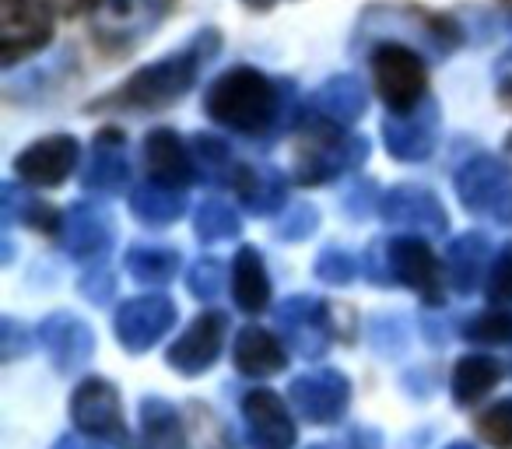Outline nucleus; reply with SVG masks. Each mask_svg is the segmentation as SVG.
<instances>
[{
  "mask_svg": "<svg viewBox=\"0 0 512 449\" xmlns=\"http://www.w3.org/2000/svg\"><path fill=\"white\" fill-rule=\"evenodd\" d=\"M372 67V85H376L379 99L386 102L390 116H404L418 109L428 99V71L418 50L400 43H379L369 57Z\"/></svg>",
  "mask_w": 512,
  "mask_h": 449,
  "instance_id": "423d86ee",
  "label": "nucleus"
},
{
  "mask_svg": "<svg viewBox=\"0 0 512 449\" xmlns=\"http://www.w3.org/2000/svg\"><path fill=\"white\" fill-rule=\"evenodd\" d=\"M242 4H246V8H256V11H267V8H274L278 0H242Z\"/></svg>",
  "mask_w": 512,
  "mask_h": 449,
  "instance_id": "3c124183",
  "label": "nucleus"
},
{
  "mask_svg": "<svg viewBox=\"0 0 512 449\" xmlns=\"http://www.w3.org/2000/svg\"><path fill=\"white\" fill-rule=\"evenodd\" d=\"M127 274L141 285H169L179 271V250L172 246H155V243H134L127 250Z\"/></svg>",
  "mask_w": 512,
  "mask_h": 449,
  "instance_id": "473e14b6",
  "label": "nucleus"
},
{
  "mask_svg": "<svg viewBox=\"0 0 512 449\" xmlns=\"http://www.w3.org/2000/svg\"><path fill=\"white\" fill-rule=\"evenodd\" d=\"M144 165L151 172V183L172 186V190H183L197 179L190 144L169 127H155L144 137Z\"/></svg>",
  "mask_w": 512,
  "mask_h": 449,
  "instance_id": "5701e85b",
  "label": "nucleus"
},
{
  "mask_svg": "<svg viewBox=\"0 0 512 449\" xmlns=\"http://www.w3.org/2000/svg\"><path fill=\"white\" fill-rule=\"evenodd\" d=\"M505 144H509V151H512V134H509V141H505Z\"/></svg>",
  "mask_w": 512,
  "mask_h": 449,
  "instance_id": "5fc2aeb1",
  "label": "nucleus"
},
{
  "mask_svg": "<svg viewBox=\"0 0 512 449\" xmlns=\"http://www.w3.org/2000/svg\"><path fill=\"white\" fill-rule=\"evenodd\" d=\"M137 449H190L183 418L162 397L141 400V446Z\"/></svg>",
  "mask_w": 512,
  "mask_h": 449,
  "instance_id": "cd10ccee",
  "label": "nucleus"
},
{
  "mask_svg": "<svg viewBox=\"0 0 512 449\" xmlns=\"http://www.w3.org/2000/svg\"><path fill=\"white\" fill-rule=\"evenodd\" d=\"M22 351H29V330L15 320L0 323V358L4 362H15Z\"/></svg>",
  "mask_w": 512,
  "mask_h": 449,
  "instance_id": "c03bdc74",
  "label": "nucleus"
},
{
  "mask_svg": "<svg viewBox=\"0 0 512 449\" xmlns=\"http://www.w3.org/2000/svg\"><path fill=\"white\" fill-rule=\"evenodd\" d=\"M193 232H197L200 243H221V239H235L242 232L239 225V214L228 200L211 197L197 207L193 214Z\"/></svg>",
  "mask_w": 512,
  "mask_h": 449,
  "instance_id": "72a5a7b5",
  "label": "nucleus"
},
{
  "mask_svg": "<svg viewBox=\"0 0 512 449\" xmlns=\"http://www.w3.org/2000/svg\"><path fill=\"white\" fill-rule=\"evenodd\" d=\"M81 295H85L88 302H95V306H109L116 295V274L109 264H95L92 271H85V278H81Z\"/></svg>",
  "mask_w": 512,
  "mask_h": 449,
  "instance_id": "a19ab883",
  "label": "nucleus"
},
{
  "mask_svg": "<svg viewBox=\"0 0 512 449\" xmlns=\"http://www.w3.org/2000/svg\"><path fill=\"white\" fill-rule=\"evenodd\" d=\"M439 102L425 99L418 109L404 116H386L383 120V137L386 151L400 162H425L439 144Z\"/></svg>",
  "mask_w": 512,
  "mask_h": 449,
  "instance_id": "f3484780",
  "label": "nucleus"
},
{
  "mask_svg": "<svg viewBox=\"0 0 512 449\" xmlns=\"http://www.w3.org/2000/svg\"><path fill=\"white\" fill-rule=\"evenodd\" d=\"M474 425H477V435H481L488 446L512 449V397L491 404L488 411L474 421Z\"/></svg>",
  "mask_w": 512,
  "mask_h": 449,
  "instance_id": "c9c22d12",
  "label": "nucleus"
},
{
  "mask_svg": "<svg viewBox=\"0 0 512 449\" xmlns=\"http://www.w3.org/2000/svg\"><path fill=\"white\" fill-rule=\"evenodd\" d=\"M53 39V8L46 0H0V64L39 53Z\"/></svg>",
  "mask_w": 512,
  "mask_h": 449,
  "instance_id": "1a4fd4ad",
  "label": "nucleus"
},
{
  "mask_svg": "<svg viewBox=\"0 0 512 449\" xmlns=\"http://www.w3.org/2000/svg\"><path fill=\"white\" fill-rule=\"evenodd\" d=\"M341 449H383V435L372 425H355L341 439Z\"/></svg>",
  "mask_w": 512,
  "mask_h": 449,
  "instance_id": "49530a36",
  "label": "nucleus"
},
{
  "mask_svg": "<svg viewBox=\"0 0 512 449\" xmlns=\"http://www.w3.org/2000/svg\"><path fill=\"white\" fill-rule=\"evenodd\" d=\"M386 274H390V285L411 288L428 306H442V299H446V278H442L439 257L421 236L386 239Z\"/></svg>",
  "mask_w": 512,
  "mask_h": 449,
  "instance_id": "6e6552de",
  "label": "nucleus"
},
{
  "mask_svg": "<svg viewBox=\"0 0 512 449\" xmlns=\"http://www.w3.org/2000/svg\"><path fill=\"white\" fill-rule=\"evenodd\" d=\"M369 158V141L358 134H341V127L309 120V137L295 155V179L302 186H320L344 172L358 169Z\"/></svg>",
  "mask_w": 512,
  "mask_h": 449,
  "instance_id": "39448f33",
  "label": "nucleus"
},
{
  "mask_svg": "<svg viewBox=\"0 0 512 449\" xmlns=\"http://www.w3.org/2000/svg\"><path fill=\"white\" fill-rule=\"evenodd\" d=\"M484 274H491V243L481 232H463L449 243L446 253V281L453 285V292L474 295L477 285L484 281Z\"/></svg>",
  "mask_w": 512,
  "mask_h": 449,
  "instance_id": "b1692460",
  "label": "nucleus"
},
{
  "mask_svg": "<svg viewBox=\"0 0 512 449\" xmlns=\"http://www.w3.org/2000/svg\"><path fill=\"white\" fill-rule=\"evenodd\" d=\"M186 200L179 190H172V186H162V183H141L134 190V197H130V214H134L141 225H148V229H165V225H172V221L183 214Z\"/></svg>",
  "mask_w": 512,
  "mask_h": 449,
  "instance_id": "7c9ffc66",
  "label": "nucleus"
},
{
  "mask_svg": "<svg viewBox=\"0 0 512 449\" xmlns=\"http://www.w3.org/2000/svg\"><path fill=\"white\" fill-rule=\"evenodd\" d=\"M313 449H323V446H313Z\"/></svg>",
  "mask_w": 512,
  "mask_h": 449,
  "instance_id": "6e6d98bb",
  "label": "nucleus"
},
{
  "mask_svg": "<svg viewBox=\"0 0 512 449\" xmlns=\"http://www.w3.org/2000/svg\"><path fill=\"white\" fill-rule=\"evenodd\" d=\"M190 292L200 302H214L225 292V267L218 260H197L190 271Z\"/></svg>",
  "mask_w": 512,
  "mask_h": 449,
  "instance_id": "ea45409f",
  "label": "nucleus"
},
{
  "mask_svg": "<svg viewBox=\"0 0 512 449\" xmlns=\"http://www.w3.org/2000/svg\"><path fill=\"white\" fill-rule=\"evenodd\" d=\"M456 197L477 218H512V172L495 155H470L453 176Z\"/></svg>",
  "mask_w": 512,
  "mask_h": 449,
  "instance_id": "0eeeda50",
  "label": "nucleus"
},
{
  "mask_svg": "<svg viewBox=\"0 0 512 449\" xmlns=\"http://www.w3.org/2000/svg\"><path fill=\"white\" fill-rule=\"evenodd\" d=\"M509 365H512V362H509Z\"/></svg>",
  "mask_w": 512,
  "mask_h": 449,
  "instance_id": "4d7b16f0",
  "label": "nucleus"
},
{
  "mask_svg": "<svg viewBox=\"0 0 512 449\" xmlns=\"http://www.w3.org/2000/svg\"><path fill=\"white\" fill-rule=\"evenodd\" d=\"M463 341L474 344H512V309L509 306H491L477 313L474 320L463 327Z\"/></svg>",
  "mask_w": 512,
  "mask_h": 449,
  "instance_id": "f704fd0d",
  "label": "nucleus"
},
{
  "mask_svg": "<svg viewBox=\"0 0 512 449\" xmlns=\"http://www.w3.org/2000/svg\"><path fill=\"white\" fill-rule=\"evenodd\" d=\"M400 43L421 50L428 60H446L456 46L463 43V29L446 15H432V11L407 8V4H372L362 15L355 32V46L376 43Z\"/></svg>",
  "mask_w": 512,
  "mask_h": 449,
  "instance_id": "7ed1b4c3",
  "label": "nucleus"
},
{
  "mask_svg": "<svg viewBox=\"0 0 512 449\" xmlns=\"http://www.w3.org/2000/svg\"><path fill=\"white\" fill-rule=\"evenodd\" d=\"M502 4H509L512 8V0H502ZM509 46H505V53H502V60H498V74H505V71H512V18H509Z\"/></svg>",
  "mask_w": 512,
  "mask_h": 449,
  "instance_id": "09e8293b",
  "label": "nucleus"
},
{
  "mask_svg": "<svg viewBox=\"0 0 512 449\" xmlns=\"http://www.w3.org/2000/svg\"><path fill=\"white\" fill-rule=\"evenodd\" d=\"M130 183V158H127V137L123 130L106 127L95 134L92 151L81 169V186L88 193H120Z\"/></svg>",
  "mask_w": 512,
  "mask_h": 449,
  "instance_id": "412c9836",
  "label": "nucleus"
},
{
  "mask_svg": "<svg viewBox=\"0 0 512 449\" xmlns=\"http://www.w3.org/2000/svg\"><path fill=\"white\" fill-rule=\"evenodd\" d=\"M36 341L39 348L46 351L53 365H57L64 376L78 372L88 358L95 355V334L85 320H78L74 313H53L39 323L36 330Z\"/></svg>",
  "mask_w": 512,
  "mask_h": 449,
  "instance_id": "aec40b11",
  "label": "nucleus"
},
{
  "mask_svg": "<svg viewBox=\"0 0 512 449\" xmlns=\"http://www.w3.org/2000/svg\"><path fill=\"white\" fill-rule=\"evenodd\" d=\"M235 193H239L242 207L253 214H274L285 207L288 200V179L274 165H239L235 176Z\"/></svg>",
  "mask_w": 512,
  "mask_h": 449,
  "instance_id": "393cba45",
  "label": "nucleus"
},
{
  "mask_svg": "<svg viewBox=\"0 0 512 449\" xmlns=\"http://www.w3.org/2000/svg\"><path fill=\"white\" fill-rule=\"evenodd\" d=\"M204 113L232 134H285L299 113L295 81H274L256 67H232L204 92Z\"/></svg>",
  "mask_w": 512,
  "mask_h": 449,
  "instance_id": "f257e3e1",
  "label": "nucleus"
},
{
  "mask_svg": "<svg viewBox=\"0 0 512 449\" xmlns=\"http://www.w3.org/2000/svg\"><path fill=\"white\" fill-rule=\"evenodd\" d=\"M113 327L130 355L151 351L172 327H176V302L169 295H141L116 309Z\"/></svg>",
  "mask_w": 512,
  "mask_h": 449,
  "instance_id": "f8f14e48",
  "label": "nucleus"
},
{
  "mask_svg": "<svg viewBox=\"0 0 512 449\" xmlns=\"http://www.w3.org/2000/svg\"><path fill=\"white\" fill-rule=\"evenodd\" d=\"M295 411L313 425H337L351 404V383L337 369H309L288 386Z\"/></svg>",
  "mask_w": 512,
  "mask_h": 449,
  "instance_id": "ddd939ff",
  "label": "nucleus"
},
{
  "mask_svg": "<svg viewBox=\"0 0 512 449\" xmlns=\"http://www.w3.org/2000/svg\"><path fill=\"white\" fill-rule=\"evenodd\" d=\"M221 36L214 29H200L197 36H190L176 53L144 64L137 74H130L123 81L120 92L102 95L92 102V109H134V113H158V109L179 102L193 85H197L200 71L218 57Z\"/></svg>",
  "mask_w": 512,
  "mask_h": 449,
  "instance_id": "f03ea898",
  "label": "nucleus"
},
{
  "mask_svg": "<svg viewBox=\"0 0 512 449\" xmlns=\"http://www.w3.org/2000/svg\"><path fill=\"white\" fill-rule=\"evenodd\" d=\"M274 320H278L281 337L288 341V348L299 358H323L334 341V316L330 306L320 302L316 295H292L274 309Z\"/></svg>",
  "mask_w": 512,
  "mask_h": 449,
  "instance_id": "9d476101",
  "label": "nucleus"
},
{
  "mask_svg": "<svg viewBox=\"0 0 512 449\" xmlns=\"http://www.w3.org/2000/svg\"><path fill=\"white\" fill-rule=\"evenodd\" d=\"M369 109V92L355 74H334L327 78L306 102L309 120L330 123V127H351Z\"/></svg>",
  "mask_w": 512,
  "mask_h": 449,
  "instance_id": "4be33fe9",
  "label": "nucleus"
},
{
  "mask_svg": "<svg viewBox=\"0 0 512 449\" xmlns=\"http://www.w3.org/2000/svg\"><path fill=\"white\" fill-rule=\"evenodd\" d=\"M113 239H116L113 214L102 204L81 200V204L67 207L64 221H60V246H64L67 257L99 260L113 246Z\"/></svg>",
  "mask_w": 512,
  "mask_h": 449,
  "instance_id": "a211bd4d",
  "label": "nucleus"
},
{
  "mask_svg": "<svg viewBox=\"0 0 512 449\" xmlns=\"http://www.w3.org/2000/svg\"><path fill=\"white\" fill-rule=\"evenodd\" d=\"M498 95H502V99L512 106V81H502V92H498Z\"/></svg>",
  "mask_w": 512,
  "mask_h": 449,
  "instance_id": "603ef678",
  "label": "nucleus"
},
{
  "mask_svg": "<svg viewBox=\"0 0 512 449\" xmlns=\"http://www.w3.org/2000/svg\"><path fill=\"white\" fill-rule=\"evenodd\" d=\"M232 299L242 313H264L271 306V278L260 250L242 246L232 260Z\"/></svg>",
  "mask_w": 512,
  "mask_h": 449,
  "instance_id": "a878e982",
  "label": "nucleus"
},
{
  "mask_svg": "<svg viewBox=\"0 0 512 449\" xmlns=\"http://www.w3.org/2000/svg\"><path fill=\"white\" fill-rule=\"evenodd\" d=\"M407 341H411V334H407V323L400 316H379V320L369 323V344L379 355H400L407 348Z\"/></svg>",
  "mask_w": 512,
  "mask_h": 449,
  "instance_id": "e433bc0d",
  "label": "nucleus"
},
{
  "mask_svg": "<svg viewBox=\"0 0 512 449\" xmlns=\"http://www.w3.org/2000/svg\"><path fill=\"white\" fill-rule=\"evenodd\" d=\"M376 183L372 179H358L355 186H348L344 190V211L351 214V218H369L372 211H376V200H383V197H376Z\"/></svg>",
  "mask_w": 512,
  "mask_h": 449,
  "instance_id": "37998d69",
  "label": "nucleus"
},
{
  "mask_svg": "<svg viewBox=\"0 0 512 449\" xmlns=\"http://www.w3.org/2000/svg\"><path fill=\"white\" fill-rule=\"evenodd\" d=\"M46 4H50V8H57V11H78L85 0H46Z\"/></svg>",
  "mask_w": 512,
  "mask_h": 449,
  "instance_id": "8fccbe9b",
  "label": "nucleus"
},
{
  "mask_svg": "<svg viewBox=\"0 0 512 449\" xmlns=\"http://www.w3.org/2000/svg\"><path fill=\"white\" fill-rule=\"evenodd\" d=\"M379 214H383L386 225L393 229H411L425 232V236H446L449 229V214L442 207V200L432 190L414 183H400L379 200Z\"/></svg>",
  "mask_w": 512,
  "mask_h": 449,
  "instance_id": "4468645a",
  "label": "nucleus"
},
{
  "mask_svg": "<svg viewBox=\"0 0 512 449\" xmlns=\"http://www.w3.org/2000/svg\"><path fill=\"white\" fill-rule=\"evenodd\" d=\"M53 449H102V446H95V442H88L85 435H64V439H60Z\"/></svg>",
  "mask_w": 512,
  "mask_h": 449,
  "instance_id": "de8ad7c7",
  "label": "nucleus"
},
{
  "mask_svg": "<svg viewBox=\"0 0 512 449\" xmlns=\"http://www.w3.org/2000/svg\"><path fill=\"white\" fill-rule=\"evenodd\" d=\"M18 221H25V225H32L39 232H60V221L64 218L39 197L18 190L15 183H4L0 186V225H4V232H11Z\"/></svg>",
  "mask_w": 512,
  "mask_h": 449,
  "instance_id": "c85d7f7f",
  "label": "nucleus"
},
{
  "mask_svg": "<svg viewBox=\"0 0 512 449\" xmlns=\"http://www.w3.org/2000/svg\"><path fill=\"white\" fill-rule=\"evenodd\" d=\"M225 330H228V320L225 313H200L190 327L183 330V337L169 344L165 351V362L179 372V376H200L207 372L214 362H218L221 348H225Z\"/></svg>",
  "mask_w": 512,
  "mask_h": 449,
  "instance_id": "2eb2a0df",
  "label": "nucleus"
},
{
  "mask_svg": "<svg viewBox=\"0 0 512 449\" xmlns=\"http://www.w3.org/2000/svg\"><path fill=\"white\" fill-rule=\"evenodd\" d=\"M446 449H477V446H470V442H453V446H446Z\"/></svg>",
  "mask_w": 512,
  "mask_h": 449,
  "instance_id": "864d4df0",
  "label": "nucleus"
},
{
  "mask_svg": "<svg viewBox=\"0 0 512 449\" xmlns=\"http://www.w3.org/2000/svg\"><path fill=\"white\" fill-rule=\"evenodd\" d=\"M365 278H369L372 285L390 288V274H386V239H376V243L369 246V253H365Z\"/></svg>",
  "mask_w": 512,
  "mask_h": 449,
  "instance_id": "a18cd8bd",
  "label": "nucleus"
},
{
  "mask_svg": "<svg viewBox=\"0 0 512 449\" xmlns=\"http://www.w3.org/2000/svg\"><path fill=\"white\" fill-rule=\"evenodd\" d=\"M172 4L176 0H95L88 25L106 53H130L162 25Z\"/></svg>",
  "mask_w": 512,
  "mask_h": 449,
  "instance_id": "20e7f679",
  "label": "nucleus"
},
{
  "mask_svg": "<svg viewBox=\"0 0 512 449\" xmlns=\"http://www.w3.org/2000/svg\"><path fill=\"white\" fill-rule=\"evenodd\" d=\"M488 299L495 306H509L512 302V243L505 250H498L495 264H491V274H488Z\"/></svg>",
  "mask_w": 512,
  "mask_h": 449,
  "instance_id": "79ce46f5",
  "label": "nucleus"
},
{
  "mask_svg": "<svg viewBox=\"0 0 512 449\" xmlns=\"http://www.w3.org/2000/svg\"><path fill=\"white\" fill-rule=\"evenodd\" d=\"M242 418L249 428V449H295L299 442V428H295L285 400L267 386L249 390L242 397Z\"/></svg>",
  "mask_w": 512,
  "mask_h": 449,
  "instance_id": "dca6fc26",
  "label": "nucleus"
},
{
  "mask_svg": "<svg viewBox=\"0 0 512 449\" xmlns=\"http://www.w3.org/2000/svg\"><path fill=\"white\" fill-rule=\"evenodd\" d=\"M71 418L78 421V428L85 435H95V439H102V442H113V446H130L120 393H116V386L109 383V379L92 376L74 390Z\"/></svg>",
  "mask_w": 512,
  "mask_h": 449,
  "instance_id": "9b49d317",
  "label": "nucleus"
},
{
  "mask_svg": "<svg viewBox=\"0 0 512 449\" xmlns=\"http://www.w3.org/2000/svg\"><path fill=\"white\" fill-rule=\"evenodd\" d=\"M81 162V144L71 134H50L39 137L36 144L15 158L18 179L29 186H60Z\"/></svg>",
  "mask_w": 512,
  "mask_h": 449,
  "instance_id": "6ab92c4d",
  "label": "nucleus"
},
{
  "mask_svg": "<svg viewBox=\"0 0 512 449\" xmlns=\"http://www.w3.org/2000/svg\"><path fill=\"white\" fill-rule=\"evenodd\" d=\"M193 165H197V176L211 186H235L239 176V162H235L232 148H228L221 137L214 134H193L190 137Z\"/></svg>",
  "mask_w": 512,
  "mask_h": 449,
  "instance_id": "2f4dec72",
  "label": "nucleus"
},
{
  "mask_svg": "<svg viewBox=\"0 0 512 449\" xmlns=\"http://www.w3.org/2000/svg\"><path fill=\"white\" fill-rule=\"evenodd\" d=\"M232 358L239 365V372L246 376H274V372L285 369V348L274 334H267L264 327H246L235 337Z\"/></svg>",
  "mask_w": 512,
  "mask_h": 449,
  "instance_id": "bb28decb",
  "label": "nucleus"
},
{
  "mask_svg": "<svg viewBox=\"0 0 512 449\" xmlns=\"http://www.w3.org/2000/svg\"><path fill=\"white\" fill-rule=\"evenodd\" d=\"M320 225V214H316L313 204H292L278 221V239L285 243H299V239H309Z\"/></svg>",
  "mask_w": 512,
  "mask_h": 449,
  "instance_id": "58836bf2",
  "label": "nucleus"
},
{
  "mask_svg": "<svg viewBox=\"0 0 512 449\" xmlns=\"http://www.w3.org/2000/svg\"><path fill=\"white\" fill-rule=\"evenodd\" d=\"M502 379V365L488 355H463L453 365V400L460 407H474L477 400H484Z\"/></svg>",
  "mask_w": 512,
  "mask_h": 449,
  "instance_id": "c756f323",
  "label": "nucleus"
},
{
  "mask_svg": "<svg viewBox=\"0 0 512 449\" xmlns=\"http://www.w3.org/2000/svg\"><path fill=\"white\" fill-rule=\"evenodd\" d=\"M316 278L327 281V285H351L358 278V264L348 250H337V246H327L316 260Z\"/></svg>",
  "mask_w": 512,
  "mask_h": 449,
  "instance_id": "4c0bfd02",
  "label": "nucleus"
}]
</instances>
